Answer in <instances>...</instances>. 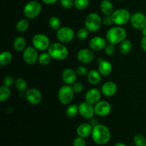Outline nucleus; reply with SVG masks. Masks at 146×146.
I'll return each mask as SVG.
<instances>
[{
	"label": "nucleus",
	"mask_w": 146,
	"mask_h": 146,
	"mask_svg": "<svg viewBox=\"0 0 146 146\" xmlns=\"http://www.w3.org/2000/svg\"><path fill=\"white\" fill-rule=\"evenodd\" d=\"M56 38L59 42L68 44L73 41L75 36L74 29L69 27H61L56 31Z\"/></svg>",
	"instance_id": "obj_9"
},
{
	"label": "nucleus",
	"mask_w": 146,
	"mask_h": 146,
	"mask_svg": "<svg viewBox=\"0 0 146 146\" xmlns=\"http://www.w3.org/2000/svg\"><path fill=\"white\" fill-rule=\"evenodd\" d=\"M130 23L135 29L142 30L146 27V16L142 12H135L131 15Z\"/></svg>",
	"instance_id": "obj_13"
},
{
	"label": "nucleus",
	"mask_w": 146,
	"mask_h": 146,
	"mask_svg": "<svg viewBox=\"0 0 146 146\" xmlns=\"http://www.w3.org/2000/svg\"><path fill=\"white\" fill-rule=\"evenodd\" d=\"M100 10L104 16H111L114 11V7L110 0H102L100 4Z\"/></svg>",
	"instance_id": "obj_23"
},
{
	"label": "nucleus",
	"mask_w": 146,
	"mask_h": 146,
	"mask_svg": "<svg viewBox=\"0 0 146 146\" xmlns=\"http://www.w3.org/2000/svg\"><path fill=\"white\" fill-rule=\"evenodd\" d=\"M108 44L106 38L100 36H96L91 38L88 42L89 48L94 51H101L104 50L105 47Z\"/></svg>",
	"instance_id": "obj_16"
},
{
	"label": "nucleus",
	"mask_w": 146,
	"mask_h": 146,
	"mask_svg": "<svg viewBox=\"0 0 146 146\" xmlns=\"http://www.w3.org/2000/svg\"><path fill=\"white\" fill-rule=\"evenodd\" d=\"M58 1H59V0H41L43 3L47 4V5H52V4H56Z\"/></svg>",
	"instance_id": "obj_44"
},
{
	"label": "nucleus",
	"mask_w": 146,
	"mask_h": 146,
	"mask_svg": "<svg viewBox=\"0 0 146 146\" xmlns=\"http://www.w3.org/2000/svg\"><path fill=\"white\" fill-rule=\"evenodd\" d=\"M119 1H125V0H119Z\"/></svg>",
	"instance_id": "obj_47"
},
{
	"label": "nucleus",
	"mask_w": 146,
	"mask_h": 146,
	"mask_svg": "<svg viewBox=\"0 0 146 146\" xmlns=\"http://www.w3.org/2000/svg\"><path fill=\"white\" fill-rule=\"evenodd\" d=\"M51 57L48 52H42L39 54L38 62L41 66H46L51 62Z\"/></svg>",
	"instance_id": "obj_32"
},
{
	"label": "nucleus",
	"mask_w": 146,
	"mask_h": 146,
	"mask_svg": "<svg viewBox=\"0 0 146 146\" xmlns=\"http://www.w3.org/2000/svg\"><path fill=\"white\" fill-rule=\"evenodd\" d=\"M29 28V21L28 19H21L16 24V29L20 33L27 31Z\"/></svg>",
	"instance_id": "obj_27"
},
{
	"label": "nucleus",
	"mask_w": 146,
	"mask_h": 146,
	"mask_svg": "<svg viewBox=\"0 0 146 146\" xmlns=\"http://www.w3.org/2000/svg\"><path fill=\"white\" fill-rule=\"evenodd\" d=\"M39 54L38 50L34 46H28L22 52V58L24 62L28 65H34L38 62Z\"/></svg>",
	"instance_id": "obj_10"
},
{
	"label": "nucleus",
	"mask_w": 146,
	"mask_h": 146,
	"mask_svg": "<svg viewBox=\"0 0 146 146\" xmlns=\"http://www.w3.org/2000/svg\"><path fill=\"white\" fill-rule=\"evenodd\" d=\"M72 88L75 94H80V93H82L84 91V86L82 83L76 82L72 85Z\"/></svg>",
	"instance_id": "obj_40"
},
{
	"label": "nucleus",
	"mask_w": 146,
	"mask_h": 146,
	"mask_svg": "<svg viewBox=\"0 0 146 146\" xmlns=\"http://www.w3.org/2000/svg\"><path fill=\"white\" fill-rule=\"evenodd\" d=\"M25 98L30 104L36 106L42 101V94L38 88H30L25 91Z\"/></svg>",
	"instance_id": "obj_11"
},
{
	"label": "nucleus",
	"mask_w": 146,
	"mask_h": 146,
	"mask_svg": "<svg viewBox=\"0 0 146 146\" xmlns=\"http://www.w3.org/2000/svg\"><path fill=\"white\" fill-rule=\"evenodd\" d=\"M74 94L75 92L73 89L72 86L65 84L58 89L57 94L58 101L64 106L70 105L74 100Z\"/></svg>",
	"instance_id": "obj_6"
},
{
	"label": "nucleus",
	"mask_w": 146,
	"mask_h": 146,
	"mask_svg": "<svg viewBox=\"0 0 146 146\" xmlns=\"http://www.w3.org/2000/svg\"><path fill=\"white\" fill-rule=\"evenodd\" d=\"M42 10V6L38 1L31 0L28 1L23 9V13L28 19H34L39 16Z\"/></svg>",
	"instance_id": "obj_4"
},
{
	"label": "nucleus",
	"mask_w": 146,
	"mask_h": 146,
	"mask_svg": "<svg viewBox=\"0 0 146 146\" xmlns=\"http://www.w3.org/2000/svg\"><path fill=\"white\" fill-rule=\"evenodd\" d=\"M11 91L9 87L1 86L0 87V102L3 103L7 101L11 96Z\"/></svg>",
	"instance_id": "obj_28"
},
{
	"label": "nucleus",
	"mask_w": 146,
	"mask_h": 146,
	"mask_svg": "<svg viewBox=\"0 0 146 146\" xmlns=\"http://www.w3.org/2000/svg\"><path fill=\"white\" fill-rule=\"evenodd\" d=\"M31 44L38 51L44 52L46 50H48V47L51 45V41L48 36L42 33H38L32 37Z\"/></svg>",
	"instance_id": "obj_8"
},
{
	"label": "nucleus",
	"mask_w": 146,
	"mask_h": 146,
	"mask_svg": "<svg viewBox=\"0 0 146 146\" xmlns=\"http://www.w3.org/2000/svg\"><path fill=\"white\" fill-rule=\"evenodd\" d=\"M76 72L77 75L79 76H87L88 71L86 67L81 65L77 67L76 69Z\"/></svg>",
	"instance_id": "obj_39"
},
{
	"label": "nucleus",
	"mask_w": 146,
	"mask_h": 146,
	"mask_svg": "<svg viewBox=\"0 0 146 146\" xmlns=\"http://www.w3.org/2000/svg\"><path fill=\"white\" fill-rule=\"evenodd\" d=\"M47 52L51 58L57 61H63L68 58L69 51L65 44L61 42H54L48 47Z\"/></svg>",
	"instance_id": "obj_3"
},
{
	"label": "nucleus",
	"mask_w": 146,
	"mask_h": 146,
	"mask_svg": "<svg viewBox=\"0 0 146 146\" xmlns=\"http://www.w3.org/2000/svg\"><path fill=\"white\" fill-rule=\"evenodd\" d=\"M77 60L82 64H89L94 60V51L91 48H81L77 52Z\"/></svg>",
	"instance_id": "obj_14"
},
{
	"label": "nucleus",
	"mask_w": 146,
	"mask_h": 146,
	"mask_svg": "<svg viewBox=\"0 0 146 146\" xmlns=\"http://www.w3.org/2000/svg\"><path fill=\"white\" fill-rule=\"evenodd\" d=\"M103 76L100 74L98 70L92 69L88 71L87 74V80L88 83L93 86L98 85L101 82Z\"/></svg>",
	"instance_id": "obj_21"
},
{
	"label": "nucleus",
	"mask_w": 146,
	"mask_h": 146,
	"mask_svg": "<svg viewBox=\"0 0 146 146\" xmlns=\"http://www.w3.org/2000/svg\"><path fill=\"white\" fill-rule=\"evenodd\" d=\"M14 87L18 90L19 92H24L28 89L27 83L25 79L23 78H18L15 79L14 82Z\"/></svg>",
	"instance_id": "obj_30"
},
{
	"label": "nucleus",
	"mask_w": 146,
	"mask_h": 146,
	"mask_svg": "<svg viewBox=\"0 0 146 146\" xmlns=\"http://www.w3.org/2000/svg\"><path fill=\"white\" fill-rule=\"evenodd\" d=\"M93 128L94 126H92V125L89 123H83L80 124L77 128V135L78 136L82 137L84 138H88L90 135H91Z\"/></svg>",
	"instance_id": "obj_20"
},
{
	"label": "nucleus",
	"mask_w": 146,
	"mask_h": 146,
	"mask_svg": "<svg viewBox=\"0 0 146 146\" xmlns=\"http://www.w3.org/2000/svg\"><path fill=\"white\" fill-rule=\"evenodd\" d=\"M115 50H116V48H115V45L108 43L106 45V46L105 47V48H104V52H105V54L107 56H113L115 53Z\"/></svg>",
	"instance_id": "obj_37"
},
{
	"label": "nucleus",
	"mask_w": 146,
	"mask_h": 146,
	"mask_svg": "<svg viewBox=\"0 0 146 146\" xmlns=\"http://www.w3.org/2000/svg\"><path fill=\"white\" fill-rule=\"evenodd\" d=\"M77 74L76 71L70 68H65L61 74V78L63 82L67 85L72 86L74 83L76 82Z\"/></svg>",
	"instance_id": "obj_18"
},
{
	"label": "nucleus",
	"mask_w": 146,
	"mask_h": 146,
	"mask_svg": "<svg viewBox=\"0 0 146 146\" xmlns=\"http://www.w3.org/2000/svg\"><path fill=\"white\" fill-rule=\"evenodd\" d=\"M14 82H15V79L14 78V77L10 75L6 76L3 79V85L9 87V88L12 86H14Z\"/></svg>",
	"instance_id": "obj_36"
},
{
	"label": "nucleus",
	"mask_w": 146,
	"mask_h": 146,
	"mask_svg": "<svg viewBox=\"0 0 146 146\" xmlns=\"http://www.w3.org/2000/svg\"><path fill=\"white\" fill-rule=\"evenodd\" d=\"M103 24V19L98 14L91 12L86 17L84 26L90 32H96L101 29Z\"/></svg>",
	"instance_id": "obj_5"
},
{
	"label": "nucleus",
	"mask_w": 146,
	"mask_h": 146,
	"mask_svg": "<svg viewBox=\"0 0 146 146\" xmlns=\"http://www.w3.org/2000/svg\"><path fill=\"white\" fill-rule=\"evenodd\" d=\"M73 146H86L85 138L78 136L73 141Z\"/></svg>",
	"instance_id": "obj_41"
},
{
	"label": "nucleus",
	"mask_w": 146,
	"mask_h": 146,
	"mask_svg": "<svg viewBox=\"0 0 146 146\" xmlns=\"http://www.w3.org/2000/svg\"><path fill=\"white\" fill-rule=\"evenodd\" d=\"M111 137V131L106 125L103 124H96L93 128L91 138L93 141L97 145H106L110 141Z\"/></svg>",
	"instance_id": "obj_1"
},
{
	"label": "nucleus",
	"mask_w": 146,
	"mask_h": 146,
	"mask_svg": "<svg viewBox=\"0 0 146 146\" xmlns=\"http://www.w3.org/2000/svg\"><path fill=\"white\" fill-rule=\"evenodd\" d=\"M94 110L96 115L100 117H106L111 113L112 108L110 103L108 101L101 100L94 105Z\"/></svg>",
	"instance_id": "obj_15"
},
{
	"label": "nucleus",
	"mask_w": 146,
	"mask_h": 146,
	"mask_svg": "<svg viewBox=\"0 0 146 146\" xmlns=\"http://www.w3.org/2000/svg\"><path fill=\"white\" fill-rule=\"evenodd\" d=\"M13 60V55L11 51L8 50L3 51L0 54V65L1 66H6L11 63Z\"/></svg>",
	"instance_id": "obj_25"
},
{
	"label": "nucleus",
	"mask_w": 146,
	"mask_h": 146,
	"mask_svg": "<svg viewBox=\"0 0 146 146\" xmlns=\"http://www.w3.org/2000/svg\"><path fill=\"white\" fill-rule=\"evenodd\" d=\"M98 71L103 76H109L113 71L112 64L107 60H102L98 64Z\"/></svg>",
	"instance_id": "obj_22"
},
{
	"label": "nucleus",
	"mask_w": 146,
	"mask_h": 146,
	"mask_svg": "<svg viewBox=\"0 0 146 146\" xmlns=\"http://www.w3.org/2000/svg\"><path fill=\"white\" fill-rule=\"evenodd\" d=\"M102 92L96 88L88 89L85 94V101L91 105H95L101 100Z\"/></svg>",
	"instance_id": "obj_17"
},
{
	"label": "nucleus",
	"mask_w": 146,
	"mask_h": 146,
	"mask_svg": "<svg viewBox=\"0 0 146 146\" xmlns=\"http://www.w3.org/2000/svg\"><path fill=\"white\" fill-rule=\"evenodd\" d=\"M61 7L64 9H71L74 6V0H59Z\"/></svg>",
	"instance_id": "obj_38"
},
{
	"label": "nucleus",
	"mask_w": 146,
	"mask_h": 146,
	"mask_svg": "<svg viewBox=\"0 0 146 146\" xmlns=\"http://www.w3.org/2000/svg\"><path fill=\"white\" fill-rule=\"evenodd\" d=\"M133 142L136 146H146V139L142 134H137L134 136Z\"/></svg>",
	"instance_id": "obj_35"
},
{
	"label": "nucleus",
	"mask_w": 146,
	"mask_h": 146,
	"mask_svg": "<svg viewBox=\"0 0 146 146\" xmlns=\"http://www.w3.org/2000/svg\"><path fill=\"white\" fill-rule=\"evenodd\" d=\"M90 0H74V7L79 11L86 9L89 6Z\"/></svg>",
	"instance_id": "obj_33"
},
{
	"label": "nucleus",
	"mask_w": 146,
	"mask_h": 146,
	"mask_svg": "<svg viewBox=\"0 0 146 146\" xmlns=\"http://www.w3.org/2000/svg\"><path fill=\"white\" fill-rule=\"evenodd\" d=\"M141 46L145 52H146V36H143L141 38Z\"/></svg>",
	"instance_id": "obj_43"
},
{
	"label": "nucleus",
	"mask_w": 146,
	"mask_h": 146,
	"mask_svg": "<svg viewBox=\"0 0 146 146\" xmlns=\"http://www.w3.org/2000/svg\"><path fill=\"white\" fill-rule=\"evenodd\" d=\"M13 48L17 52H23L27 48V41L22 36H18L13 41Z\"/></svg>",
	"instance_id": "obj_24"
},
{
	"label": "nucleus",
	"mask_w": 146,
	"mask_h": 146,
	"mask_svg": "<svg viewBox=\"0 0 146 146\" xmlns=\"http://www.w3.org/2000/svg\"><path fill=\"white\" fill-rule=\"evenodd\" d=\"M113 24L111 16H104L103 18V24L106 27H111Z\"/></svg>",
	"instance_id": "obj_42"
},
{
	"label": "nucleus",
	"mask_w": 146,
	"mask_h": 146,
	"mask_svg": "<svg viewBox=\"0 0 146 146\" xmlns=\"http://www.w3.org/2000/svg\"><path fill=\"white\" fill-rule=\"evenodd\" d=\"M48 27L54 31H57L61 27V22L60 19L56 16L50 17L49 20H48Z\"/></svg>",
	"instance_id": "obj_29"
},
{
	"label": "nucleus",
	"mask_w": 146,
	"mask_h": 146,
	"mask_svg": "<svg viewBox=\"0 0 146 146\" xmlns=\"http://www.w3.org/2000/svg\"><path fill=\"white\" fill-rule=\"evenodd\" d=\"M89 32L90 31L84 27L78 30V31L76 32V36L79 40L84 41L88 38L89 36Z\"/></svg>",
	"instance_id": "obj_34"
},
{
	"label": "nucleus",
	"mask_w": 146,
	"mask_h": 146,
	"mask_svg": "<svg viewBox=\"0 0 146 146\" xmlns=\"http://www.w3.org/2000/svg\"><path fill=\"white\" fill-rule=\"evenodd\" d=\"M78 114V106L76 104L68 105L66 109V115L68 118H75Z\"/></svg>",
	"instance_id": "obj_31"
},
{
	"label": "nucleus",
	"mask_w": 146,
	"mask_h": 146,
	"mask_svg": "<svg viewBox=\"0 0 146 146\" xmlns=\"http://www.w3.org/2000/svg\"><path fill=\"white\" fill-rule=\"evenodd\" d=\"M127 37V31L121 26L111 27L106 34V38L108 43L111 44H120Z\"/></svg>",
	"instance_id": "obj_2"
},
{
	"label": "nucleus",
	"mask_w": 146,
	"mask_h": 146,
	"mask_svg": "<svg viewBox=\"0 0 146 146\" xmlns=\"http://www.w3.org/2000/svg\"><path fill=\"white\" fill-rule=\"evenodd\" d=\"M113 146H127L125 144L123 143H116Z\"/></svg>",
	"instance_id": "obj_45"
},
{
	"label": "nucleus",
	"mask_w": 146,
	"mask_h": 146,
	"mask_svg": "<svg viewBox=\"0 0 146 146\" xmlns=\"http://www.w3.org/2000/svg\"><path fill=\"white\" fill-rule=\"evenodd\" d=\"M78 114L81 115L82 118L85 119H91L95 113V110H94V106L88 104L86 101L81 102L78 104Z\"/></svg>",
	"instance_id": "obj_12"
},
{
	"label": "nucleus",
	"mask_w": 146,
	"mask_h": 146,
	"mask_svg": "<svg viewBox=\"0 0 146 146\" xmlns=\"http://www.w3.org/2000/svg\"><path fill=\"white\" fill-rule=\"evenodd\" d=\"M111 18L114 24L122 27L130 22L131 14L126 9L120 8L114 10L113 13L111 14Z\"/></svg>",
	"instance_id": "obj_7"
},
{
	"label": "nucleus",
	"mask_w": 146,
	"mask_h": 146,
	"mask_svg": "<svg viewBox=\"0 0 146 146\" xmlns=\"http://www.w3.org/2000/svg\"><path fill=\"white\" fill-rule=\"evenodd\" d=\"M141 31H142V34L143 35V36H146V27H144Z\"/></svg>",
	"instance_id": "obj_46"
},
{
	"label": "nucleus",
	"mask_w": 146,
	"mask_h": 146,
	"mask_svg": "<svg viewBox=\"0 0 146 146\" xmlns=\"http://www.w3.org/2000/svg\"><path fill=\"white\" fill-rule=\"evenodd\" d=\"M118 86L113 81H108L104 83L101 86V92L106 97H112L116 94Z\"/></svg>",
	"instance_id": "obj_19"
},
{
	"label": "nucleus",
	"mask_w": 146,
	"mask_h": 146,
	"mask_svg": "<svg viewBox=\"0 0 146 146\" xmlns=\"http://www.w3.org/2000/svg\"><path fill=\"white\" fill-rule=\"evenodd\" d=\"M132 42L130 40L126 39L122 41L119 45V51L121 54L123 55H126V54H129L131 51L132 50Z\"/></svg>",
	"instance_id": "obj_26"
}]
</instances>
